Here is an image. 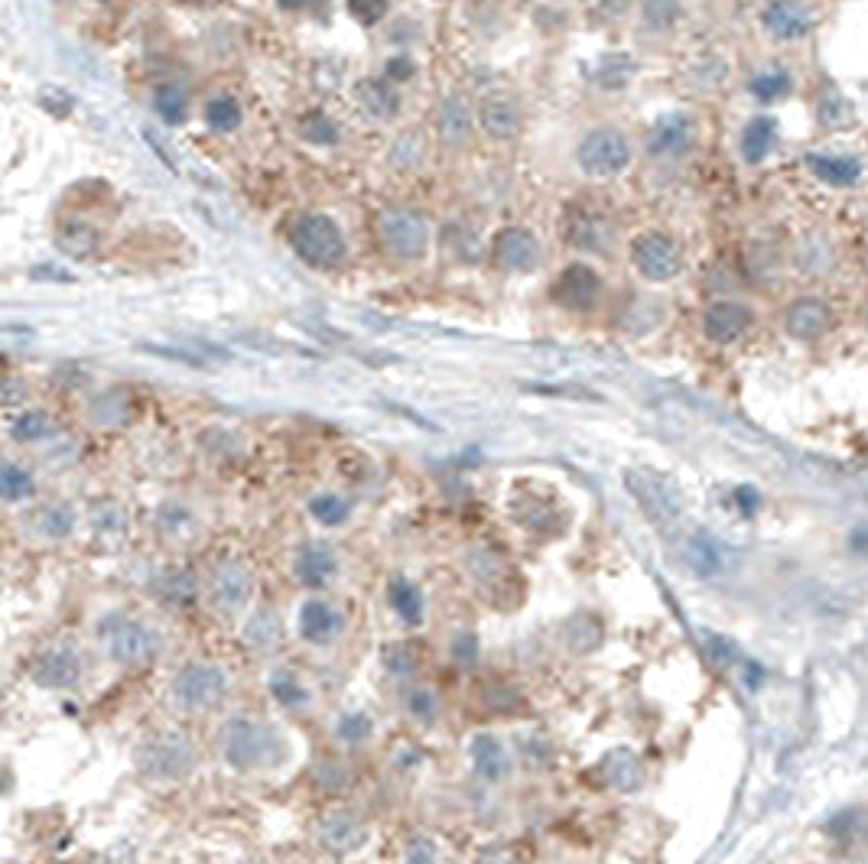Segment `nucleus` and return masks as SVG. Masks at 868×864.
<instances>
[{
    "label": "nucleus",
    "instance_id": "obj_38",
    "mask_svg": "<svg viewBox=\"0 0 868 864\" xmlns=\"http://www.w3.org/2000/svg\"><path fill=\"white\" fill-rule=\"evenodd\" d=\"M157 114L166 124H183L186 117V95L176 85H163L157 91Z\"/></svg>",
    "mask_w": 868,
    "mask_h": 864
},
{
    "label": "nucleus",
    "instance_id": "obj_20",
    "mask_svg": "<svg viewBox=\"0 0 868 864\" xmlns=\"http://www.w3.org/2000/svg\"><path fill=\"white\" fill-rule=\"evenodd\" d=\"M829 322H833V312L826 309V303H820V299H800V303H794L787 309V332L794 338H803V342H810V338H820Z\"/></svg>",
    "mask_w": 868,
    "mask_h": 864
},
{
    "label": "nucleus",
    "instance_id": "obj_31",
    "mask_svg": "<svg viewBox=\"0 0 868 864\" xmlns=\"http://www.w3.org/2000/svg\"><path fill=\"white\" fill-rule=\"evenodd\" d=\"M30 494H33L30 471L14 462H0V501H23Z\"/></svg>",
    "mask_w": 868,
    "mask_h": 864
},
{
    "label": "nucleus",
    "instance_id": "obj_37",
    "mask_svg": "<svg viewBox=\"0 0 868 864\" xmlns=\"http://www.w3.org/2000/svg\"><path fill=\"white\" fill-rule=\"evenodd\" d=\"M371 731H374V722H371L365 712H348V715L339 718V722H335V738L345 741V744L368 741Z\"/></svg>",
    "mask_w": 868,
    "mask_h": 864
},
{
    "label": "nucleus",
    "instance_id": "obj_29",
    "mask_svg": "<svg viewBox=\"0 0 868 864\" xmlns=\"http://www.w3.org/2000/svg\"><path fill=\"white\" fill-rule=\"evenodd\" d=\"M33 527L40 536H46V540H66V536L75 530V514L66 504H46V507L36 510Z\"/></svg>",
    "mask_w": 868,
    "mask_h": 864
},
{
    "label": "nucleus",
    "instance_id": "obj_49",
    "mask_svg": "<svg viewBox=\"0 0 868 864\" xmlns=\"http://www.w3.org/2000/svg\"><path fill=\"white\" fill-rule=\"evenodd\" d=\"M121 523H124V517L118 514V510H114V504H98V510H95V527H98V530H101V527L121 530Z\"/></svg>",
    "mask_w": 868,
    "mask_h": 864
},
{
    "label": "nucleus",
    "instance_id": "obj_23",
    "mask_svg": "<svg viewBox=\"0 0 868 864\" xmlns=\"http://www.w3.org/2000/svg\"><path fill=\"white\" fill-rule=\"evenodd\" d=\"M358 98L374 117H381V121H391L400 111V95L391 85V78H368V82H361Z\"/></svg>",
    "mask_w": 868,
    "mask_h": 864
},
{
    "label": "nucleus",
    "instance_id": "obj_50",
    "mask_svg": "<svg viewBox=\"0 0 868 864\" xmlns=\"http://www.w3.org/2000/svg\"><path fill=\"white\" fill-rule=\"evenodd\" d=\"M410 75H413V62L407 56H397L387 62V78H391V82H407Z\"/></svg>",
    "mask_w": 868,
    "mask_h": 864
},
{
    "label": "nucleus",
    "instance_id": "obj_24",
    "mask_svg": "<svg viewBox=\"0 0 868 864\" xmlns=\"http://www.w3.org/2000/svg\"><path fill=\"white\" fill-rule=\"evenodd\" d=\"M683 4L680 0H644L641 4V30L647 36H667L680 26Z\"/></svg>",
    "mask_w": 868,
    "mask_h": 864
},
{
    "label": "nucleus",
    "instance_id": "obj_32",
    "mask_svg": "<svg viewBox=\"0 0 868 864\" xmlns=\"http://www.w3.org/2000/svg\"><path fill=\"white\" fill-rule=\"evenodd\" d=\"M309 514H313L322 527H339V523H345L348 514H352V504L339 494H319L309 501Z\"/></svg>",
    "mask_w": 868,
    "mask_h": 864
},
{
    "label": "nucleus",
    "instance_id": "obj_12",
    "mask_svg": "<svg viewBox=\"0 0 868 864\" xmlns=\"http://www.w3.org/2000/svg\"><path fill=\"white\" fill-rule=\"evenodd\" d=\"M33 679L43 689H72L82 679V653L72 644H56L43 650L33 663Z\"/></svg>",
    "mask_w": 868,
    "mask_h": 864
},
{
    "label": "nucleus",
    "instance_id": "obj_8",
    "mask_svg": "<svg viewBox=\"0 0 868 864\" xmlns=\"http://www.w3.org/2000/svg\"><path fill=\"white\" fill-rule=\"evenodd\" d=\"M758 23L764 36H771L774 43H781V46L803 43V39H810L816 30V17L807 0H764Z\"/></svg>",
    "mask_w": 868,
    "mask_h": 864
},
{
    "label": "nucleus",
    "instance_id": "obj_18",
    "mask_svg": "<svg viewBox=\"0 0 868 864\" xmlns=\"http://www.w3.org/2000/svg\"><path fill=\"white\" fill-rule=\"evenodd\" d=\"M478 124H482L491 140H511L521 130V108H517V101L504 95L485 98L482 108H478Z\"/></svg>",
    "mask_w": 868,
    "mask_h": 864
},
{
    "label": "nucleus",
    "instance_id": "obj_21",
    "mask_svg": "<svg viewBox=\"0 0 868 864\" xmlns=\"http://www.w3.org/2000/svg\"><path fill=\"white\" fill-rule=\"evenodd\" d=\"M794 72L787 69V65H764V69H758L755 75L748 78V91L751 98H755L758 104H777L794 95Z\"/></svg>",
    "mask_w": 868,
    "mask_h": 864
},
{
    "label": "nucleus",
    "instance_id": "obj_45",
    "mask_svg": "<svg viewBox=\"0 0 868 864\" xmlns=\"http://www.w3.org/2000/svg\"><path fill=\"white\" fill-rule=\"evenodd\" d=\"M316 780H319L322 790H339L342 783H345V770L335 764V761H322V764L316 767Z\"/></svg>",
    "mask_w": 868,
    "mask_h": 864
},
{
    "label": "nucleus",
    "instance_id": "obj_13",
    "mask_svg": "<svg viewBox=\"0 0 868 864\" xmlns=\"http://www.w3.org/2000/svg\"><path fill=\"white\" fill-rule=\"evenodd\" d=\"M599 293H602V280L589 264H569L553 283L556 303L566 306V309H576V312L592 309Z\"/></svg>",
    "mask_w": 868,
    "mask_h": 864
},
{
    "label": "nucleus",
    "instance_id": "obj_40",
    "mask_svg": "<svg viewBox=\"0 0 868 864\" xmlns=\"http://www.w3.org/2000/svg\"><path fill=\"white\" fill-rule=\"evenodd\" d=\"M384 666L397 676H407L420 666V650L413 644H391L384 650Z\"/></svg>",
    "mask_w": 868,
    "mask_h": 864
},
{
    "label": "nucleus",
    "instance_id": "obj_26",
    "mask_svg": "<svg viewBox=\"0 0 868 864\" xmlns=\"http://www.w3.org/2000/svg\"><path fill=\"white\" fill-rule=\"evenodd\" d=\"M436 127H439V137H443L449 147H459V143H465L472 134V114L459 98H449L443 101V108H439Z\"/></svg>",
    "mask_w": 868,
    "mask_h": 864
},
{
    "label": "nucleus",
    "instance_id": "obj_7",
    "mask_svg": "<svg viewBox=\"0 0 868 864\" xmlns=\"http://www.w3.org/2000/svg\"><path fill=\"white\" fill-rule=\"evenodd\" d=\"M378 238L384 251L397 260H420L430 244V225L410 208H391L378 218Z\"/></svg>",
    "mask_w": 868,
    "mask_h": 864
},
{
    "label": "nucleus",
    "instance_id": "obj_3",
    "mask_svg": "<svg viewBox=\"0 0 868 864\" xmlns=\"http://www.w3.org/2000/svg\"><path fill=\"white\" fill-rule=\"evenodd\" d=\"M98 637H101V644L108 647L111 660L121 666H144L157 657L163 647L157 627H150L137 618H127V614H108V618L98 624Z\"/></svg>",
    "mask_w": 868,
    "mask_h": 864
},
{
    "label": "nucleus",
    "instance_id": "obj_22",
    "mask_svg": "<svg viewBox=\"0 0 868 864\" xmlns=\"http://www.w3.org/2000/svg\"><path fill=\"white\" fill-rule=\"evenodd\" d=\"M335 569H339V562H335V553L326 543H309L300 549V556H296V575H300V582L309 588L329 585Z\"/></svg>",
    "mask_w": 868,
    "mask_h": 864
},
{
    "label": "nucleus",
    "instance_id": "obj_10",
    "mask_svg": "<svg viewBox=\"0 0 868 864\" xmlns=\"http://www.w3.org/2000/svg\"><path fill=\"white\" fill-rule=\"evenodd\" d=\"M696 137H699L696 117L686 111H670V114H660L651 124L644 143L654 160H680V156H686L696 147Z\"/></svg>",
    "mask_w": 868,
    "mask_h": 864
},
{
    "label": "nucleus",
    "instance_id": "obj_28",
    "mask_svg": "<svg viewBox=\"0 0 868 864\" xmlns=\"http://www.w3.org/2000/svg\"><path fill=\"white\" fill-rule=\"evenodd\" d=\"M387 598H391V608L397 611L400 621H407V624L423 621V595L413 582L394 579L391 585H387Z\"/></svg>",
    "mask_w": 868,
    "mask_h": 864
},
{
    "label": "nucleus",
    "instance_id": "obj_36",
    "mask_svg": "<svg viewBox=\"0 0 868 864\" xmlns=\"http://www.w3.org/2000/svg\"><path fill=\"white\" fill-rule=\"evenodd\" d=\"M472 754H475L478 770H482L485 777H498L501 770H504V751H501V744H498L495 738L482 735V738L472 744Z\"/></svg>",
    "mask_w": 868,
    "mask_h": 864
},
{
    "label": "nucleus",
    "instance_id": "obj_44",
    "mask_svg": "<svg viewBox=\"0 0 868 864\" xmlns=\"http://www.w3.org/2000/svg\"><path fill=\"white\" fill-rule=\"evenodd\" d=\"M452 657H456L462 666H472L478 660V640L475 634H459L452 640Z\"/></svg>",
    "mask_w": 868,
    "mask_h": 864
},
{
    "label": "nucleus",
    "instance_id": "obj_16",
    "mask_svg": "<svg viewBox=\"0 0 868 864\" xmlns=\"http://www.w3.org/2000/svg\"><path fill=\"white\" fill-rule=\"evenodd\" d=\"M706 335L712 338L716 345H729L735 342L738 335L748 332V325L755 322L751 309L742 303H712L706 309Z\"/></svg>",
    "mask_w": 868,
    "mask_h": 864
},
{
    "label": "nucleus",
    "instance_id": "obj_9",
    "mask_svg": "<svg viewBox=\"0 0 868 864\" xmlns=\"http://www.w3.org/2000/svg\"><path fill=\"white\" fill-rule=\"evenodd\" d=\"M631 264L644 280H673L683 267L677 241L664 231H644L631 241Z\"/></svg>",
    "mask_w": 868,
    "mask_h": 864
},
{
    "label": "nucleus",
    "instance_id": "obj_25",
    "mask_svg": "<svg viewBox=\"0 0 868 864\" xmlns=\"http://www.w3.org/2000/svg\"><path fill=\"white\" fill-rule=\"evenodd\" d=\"M319 839L326 848H335V852L355 848L361 839V822L355 819V813H329L319 826Z\"/></svg>",
    "mask_w": 868,
    "mask_h": 864
},
{
    "label": "nucleus",
    "instance_id": "obj_39",
    "mask_svg": "<svg viewBox=\"0 0 868 864\" xmlns=\"http://www.w3.org/2000/svg\"><path fill=\"white\" fill-rule=\"evenodd\" d=\"M631 72H634V65H631V59L625 56V52H612V56H605L599 62V82L608 85V88L625 85L631 78Z\"/></svg>",
    "mask_w": 868,
    "mask_h": 864
},
{
    "label": "nucleus",
    "instance_id": "obj_53",
    "mask_svg": "<svg viewBox=\"0 0 868 864\" xmlns=\"http://www.w3.org/2000/svg\"><path fill=\"white\" fill-rule=\"evenodd\" d=\"M306 0H280V7H290V10H296V7H303Z\"/></svg>",
    "mask_w": 868,
    "mask_h": 864
},
{
    "label": "nucleus",
    "instance_id": "obj_17",
    "mask_svg": "<svg viewBox=\"0 0 868 864\" xmlns=\"http://www.w3.org/2000/svg\"><path fill=\"white\" fill-rule=\"evenodd\" d=\"M342 627L345 618L332 605H326V601H306L300 611V634L316 647H326L335 637H342Z\"/></svg>",
    "mask_w": 868,
    "mask_h": 864
},
{
    "label": "nucleus",
    "instance_id": "obj_15",
    "mask_svg": "<svg viewBox=\"0 0 868 864\" xmlns=\"http://www.w3.org/2000/svg\"><path fill=\"white\" fill-rule=\"evenodd\" d=\"M803 163H807V169L816 179L826 182V186H833V189L859 186V179L865 173L862 160L852 153H810Z\"/></svg>",
    "mask_w": 868,
    "mask_h": 864
},
{
    "label": "nucleus",
    "instance_id": "obj_11",
    "mask_svg": "<svg viewBox=\"0 0 868 864\" xmlns=\"http://www.w3.org/2000/svg\"><path fill=\"white\" fill-rule=\"evenodd\" d=\"M254 595V579L241 562H222L209 575V598L218 614H238Z\"/></svg>",
    "mask_w": 868,
    "mask_h": 864
},
{
    "label": "nucleus",
    "instance_id": "obj_30",
    "mask_svg": "<svg viewBox=\"0 0 868 864\" xmlns=\"http://www.w3.org/2000/svg\"><path fill=\"white\" fill-rule=\"evenodd\" d=\"M244 637H248L251 647H261V650H270L280 644L283 637V624L274 611H261L254 614V621L248 624V631H244Z\"/></svg>",
    "mask_w": 868,
    "mask_h": 864
},
{
    "label": "nucleus",
    "instance_id": "obj_1",
    "mask_svg": "<svg viewBox=\"0 0 868 864\" xmlns=\"http://www.w3.org/2000/svg\"><path fill=\"white\" fill-rule=\"evenodd\" d=\"M290 247L303 264L316 270H335L348 254L345 234L329 215H303L290 228Z\"/></svg>",
    "mask_w": 868,
    "mask_h": 864
},
{
    "label": "nucleus",
    "instance_id": "obj_14",
    "mask_svg": "<svg viewBox=\"0 0 868 864\" xmlns=\"http://www.w3.org/2000/svg\"><path fill=\"white\" fill-rule=\"evenodd\" d=\"M495 264L501 270H534L540 264V244L527 228H504L495 238Z\"/></svg>",
    "mask_w": 868,
    "mask_h": 864
},
{
    "label": "nucleus",
    "instance_id": "obj_4",
    "mask_svg": "<svg viewBox=\"0 0 868 864\" xmlns=\"http://www.w3.org/2000/svg\"><path fill=\"white\" fill-rule=\"evenodd\" d=\"M631 163V140L625 130L612 124H599L582 134L576 143V166L592 179H612L625 173Z\"/></svg>",
    "mask_w": 868,
    "mask_h": 864
},
{
    "label": "nucleus",
    "instance_id": "obj_19",
    "mask_svg": "<svg viewBox=\"0 0 868 864\" xmlns=\"http://www.w3.org/2000/svg\"><path fill=\"white\" fill-rule=\"evenodd\" d=\"M777 147V121L768 114H758L742 127V137H738V150H742V160L758 166L771 156Z\"/></svg>",
    "mask_w": 868,
    "mask_h": 864
},
{
    "label": "nucleus",
    "instance_id": "obj_35",
    "mask_svg": "<svg viewBox=\"0 0 868 864\" xmlns=\"http://www.w3.org/2000/svg\"><path fill=\"white\" fill-rule=\"evenodd\" d=\"M725 78H729V65L722 56H703L690 65V85H703V88H719Z\"/></svg>",
    "mask_w": 868,
    "mask_h": 864
},
{
    "label": "nucleus",
    "instance_id": "obj_34",
    "mask_svg": "<svg viewBox=\"0 0 868 864\" xmlns=\"http://www.w3.org/2000/svg\"><path fill=\"white\" fill-rule=\"evenodd\" d=\"M53 432H56V423L49 420L43 410H27L14 423V439L17 442H40V439L53 436Z\"/></svg>",
    "mask_w": 868,
    "mask_h": 864
},
{
    "label": "nucleus",
    "instance_id": "obj_33",
    "mask_svg": "<svg viewBox=\"0 0 868 864\" xmlns=\"http://www.w3.org/2000/svg\"><path fill=\"white\" fill-rule=\"evenodd\" d=\"M205 124H209L212 130H218V134H228V130H235L241 124V108L235 98H215L205 104Z\"/></svg>",
    "mask_w": 868,
    "mask_h": 864
},
{
    "label": "nucleus",
    "instance_id": "obj_27",
    "mask_svg": "<svg viewBox=\"0 0 868 864\" xmlns=\"http://www.w3.org/2000/svg\"><path fill=\"white\" fill-rule=\"evenodd\" d=\"M267 686H270V696H274L287 712H300L313 702V692H309L300 679H296V673H290V670H277L274 676H270Z\"/></svg>",
    "mask_w": 868,
    "mask_h": 864
},
{
    "label": "nucleus",
    "instance_id": "obj_6",
    "mask_svg": "<svg viewBox=\"0 0 868 864\" xmlns=\"http://www.w3.org/2000/svg\"><path fill=\"white\" fill-rule=\"evenodd\" d=\"M192 764H196V748L186 735H176V731L150 738L137 751V767L147 780H179L189 774Z\"/></svg>",
    "mask_w": 868,
    "mask_h": 864
},
{
    "label": "nucleus",
    "instance_id": "obj_46",
    "mask_svg": "<svg viewBox=\"0 0 868 864\" xmlns=\"http://www.w3.org/2000/svg\"><path fill=\"white\" fill-rule=\"evenodd\" d=\"M23 397H27V387H23L20 377L14 374H0V403H20Z\"/></svg>",
    "mask_w": 868,
    "mask_h": 864
},
{
    "label": "nucleus",
    "instance_id": "obj_2",
    "mask_svg": "<svg viewBox=\"0 0 868 864\" xmlns=\"http://www.w3.org/2000/svg\"><path fill=\"white\" fill-rule=\"evenodd\" d=\"M225 761L235 770H254L277 764L283 757V741L270 725L251 722V718H235L225 725Z\"/></svg>",
    "mask_w": 868,
    "mask_h": 864
},
{
    "label": "nucleus",
    "instance_id": "obj_41",
    "mask_svg": "<svg viewBox=\"0 0 868 864\" xmlns=\"http://www.w3.org/2000/svg\"><path fill=\"white\" fill-rule=\"evenodd\" d=\"M303 137L313 140V143H326V147H329V143L339 140V127H335L326 114L316 111L313 117H306V121H303Z\"/></svg>",
    "mask_w": 868,
    "mask_h": 864
},
{
    "label": "nucleus",
    "instance_id": "obj_5",
    "mask_svg": "<svg viewBox=\"0 0 868 864\" xmlns=\"http://www.w3.org/2000/svg\"><path fill=\"white\" fill-rule=\"evenodd\" d=\"M231 679L218 663H189L173 679V699L189 715L212 712L225 702Z\"/></svg>",
    "mask_w": 868,
    "mask_h": 864
},
{
    "label": "nucleus",
    "instance_id": "obj_48",
    "mask_svg": "<svg viewBox=\"0 0 868 864\" xmlns=\"http://www.w3.org/2000/svg\"><path fill=\"white\" fill-rule=\"evenodd\" d=\"M140 348H147V351H153V355H160V358L183 361V364H189V368H205V361L196 358V355H189V351H170L166 345H140Z\"/></svg>",
    "mask_w": 868,
    "mask_h": 864
},
{
    "label": "nucleus",
    "instance_id": "obj_47",
    "mask_svg": "<svg viewBox=\"0 0 868 864\" xmlns=\"http://www.w3.org/2000/svg\"><path fill=\"white\" fill-rule=\"evenodd\" d=\"M189 520V510L186 507H179V504H166L163 510H160V523L170 533H179L183 530V523Z\"/></svg>",
    "mask_w": 868,
    "mask_h": 864
},
{
    "label": "nucleus",
    "instance_id": "obj_51",
    "mask_svg": "<svg viewBox=\"0 0 868 864\" xmlns=\"http://www.w3.org/2000/svg\"><path fill=\"white\" fill-rule=\"evenodd\" d=\"M849 546H852L859 556H868V523H862V527H855V530H852Z\"/></svg>",
    "mask_w": 868,
    "mask_h": 864
},
{
    "label": "nucleus",
    "instance_id": "obj_42",
    "mask_svg": "<svg viewBox=\"0 0 868 864\" xmlns=\"http://www.w3.org/2000/svg\"><path fill=\"white\" fill-rule=\"evenodd\" d=\"M407 712L417 722H433L436 718V696L430 689H410L407 692Z\"/></svg>",
    "mask_w": 868,
    "mask_h": 864
},
{
    "label": "nucleus",
    "instance_id": "obj_52",
    "mask_svg": "<svg viewBox=\"0 0 868 864\" xmlns=\"http://www.w3.org/2000/svg\"><path fill=\"white\" fill-rule=\"evenodd\" d=\"M735 501H742V510H745V514H751V510L758 507V494L751 491V488H738V491H735Z\"/></svg>",
    "mask_w": 868,
    "mask_h": 864
},
{
    "label": "nucleus",
    "instance_id": "obj_43",
    "mask_svg": "<svg viewBox=\"0 0 868 864\" xmlns=\"http://www.w3.org/2000/svg\"><path fill=\"white\" fill-rule=\"evenodd\" d=\"M348 10L361 26H374L387 13V0H348Z\"/></svg>",
    "mask_w": 868,
    "mask_h": 864
}]
</instances>
